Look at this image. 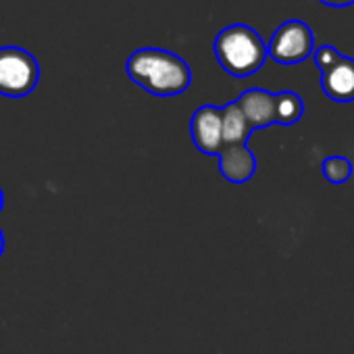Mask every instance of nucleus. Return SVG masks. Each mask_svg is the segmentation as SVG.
<instances>
[{
  "mask_svg": "<svg viewBox=\"0 0 354 354\" xmlns=\"http://www.w3.org/2000/svg\"><path fill=\"white\" fill-rule=\"evenodd\" d=\"M125 71L136 86L154 96H177L192 84L188 63L162 48H140L131 53Z\"/></svg>",
  "mask_w": 354,
  "mask_h": 354,
  "instance_id": "1",
  "label": "nucleus"
},
{
  "mask_svg": "<svg viewBox=\"0 0 354 354\" xmlns=\"http://www.w3.org/2000/svg\"><path fill=\"white\" fill-rule=\"evenodd\" d=\"M213 50L219 65L234 77H248L267 61V44L244 24L223 28L215 38Z\"/></svg>",
  "mask_w": 354,
  "mask_h": 354,
  "instance_id": "2",
  "label": "nucleus"
},
{
  "mask_svg": "<svg viewBox=\"0 0 354 354\" xmlns=\"http://www.w3.org/2000/svg\"><path fill=\"white\" fill-rule=\"evenodd\" d=\"M40 80L38 61L24 48H0V94L9 98L28 96Z\"/></svg>",
  "mask_w": 354,
  "mask_h": 354,
  "instance_id": "3",
  "label": "nucleus"
},
{
  "mask_svg": "<svg viewBox=\"0 0 354 354\" xmlns=\"http://www.w3.org/2000/svg\"><path fill=\"white\" fill-rule=\"evenodd\" d=\"M313 50H315V34L300 19L283 21L273 32L267 44V57H271L279 65H298L306 61L313 55Z\"/></svg>",
  "mask_w": 354,
  "mask_h": 354,
  "instance_id": "4",
  "label": "nucleus"
},
{
  "mask_svg": "<svg viewBox=\"0 0 354 354\" xmlns=\"http://www.w3.org/2000/svg\"><path fill=\"white\" fill-rule=\"evenodd\" d=\"M190 131L196 148L203 154L219 156L223 148V133H221V109L213 104H205L196 109L190 121Z\"/></svg>",
  "mask_w": 354,
  "mask_h": 354,
  "instance_id": "5",
  "label": "nucleus"
},
{
  "mask_svg": "<svg viewBox=\"0 0 354 354\" xmlns=\"http://www.w3.org/2000/svg\"><path fill=\"white\" fill-rule=\"evenodd\" d=\"M321 88L333 102L354 100V59L339 57L329 69L321 71Z\"/></svg>",
  "mask_w": 354,
  "mask_h": 354,
  "instance_id": "6",
  "label": "nucleus"
},
{
  "mask_svg": "<svg viewBox=\"0 0 354 354\" xmlns=\"http://www.w3.org/2000/svg\"><path fill=\"white\" fill-rule=\"evenodd\" d=\"M236 104L246 117L250 129H261V127H269L275 123V94L267 90L250 88L240 94Z\"/></svg>",
  "mask_w": 354,
  "mask_h": 354,
  "instance_id": "7",
  "label": "nucleus"
},
{
  "mask_svg": "<svg viewBox=\"0 0 354 354\" xmlns=\"http://www.w3.org/2000/svg\"><path fill=\"white\" fill-rule=\"evenodd\" d=\"M219 171L232 184H244L257 171V158L248 150L246 144L242 146H223L219 152Z\"/></svg>",
  "mask_w": 354,
  "mask_h": 354,
  "instance_id": "8",
  "label": "nucleus"
},
{
  "mask_svg": "<svg viewBox=\"0 0 354 354\" xmlns=\"http://www.w3.org/2000/svg\"><path fill=\"white\" fill-rule=\"evenodd\" d=\"M250 125L246 117L242 115L240 106L236 102H230L221 109V133H223V146H242L246 144L250 136Z\"/></svg>",
  "mask_w": 354,
  "mask_h": 354,
  "instance_id": "9",
  "label": "nucleus"
},
{
  "mask_svg": "<svg viewBox=\"0 0 354 354\" xmlns=\"http://www.w3.org/2000/svg\"><path fill=\"white\" fill-rule=\"evenodd\" d=\"M304 113L302 98L296 92H279L275 94V123L294 125Z\"/></svg>",
  "mask_w": 354,
  "mask_h": 354,
  "instance_id": "10",
  "label": "nucleus"
},
{
  "mask_svg": "<svg viewBox=\"0 0 354 354\" xmlns=\"http://www.w3.org/2000/svg\"><path fill=\"white\" fill-rule=\"evenodd\" d=\"M323 177L331 184H344L352 175V162L346 156H327L321 162Z\"/></svg>",
  "mask_w": 354,
  "mask_h": 354,
  "instance_id": "11",
  "label": "nucleus"
},
{
  "mask_svg": "<svg viewBox=\"0 0 354 354\" xmlns=\"http://www.w3.org/2000/svg\"><path fill=\"white\" fill-rule=\"evenodd\" d=\"M339 57H342V55H339L333 46H321V48H317V50H315V55H313L315 65L319 67V71L329 69V67H331Z\"/></svg>",
  "mask_w": 354,
  "mask_h": 354,
  "instance_id": "12",
  "label": "nucleus"
},
{
  "mask_svg": "<svg viewBox=\"0 0 354 354\" xmlns=\"http://www.w3.org/2000/svg\"><path fill=\"white\" fill-rule=\"evenodd\" d=\"M325 7H333V9H344V7H350L354 5V0H321Z\"/></svg>",
  "mask_w": 354,
  "mask_h": 354,
  "instance_id": "13",
  "label": "nucleus"
},
{
  "mask_svg": "<svg viewBox=\"0 0 354 354\" xmlns=\"http://www.w3.org/2000/svg\"><path fill=\"white\" fill-rule=\"evenodd\" d=\"M5 252V236H3V230H0V254Z\"/></svg>",
  "mask_w": 354,
  "mask_h": 354,
  "instance_id": "14",
  "label": "nucleus"
},
{
  "mask_svg": "<svg viewBox=\"0 0 354 354\" xmlns=\"http://www.w3.org/2000/svg\"><path fill=\"white\" fill-rule=\"evenodd\" d=\"M3 205H5V194H3V190H0V211H3Z\"/></svg>",
  "mask_w": 354,
  "mask_h": 354,
  "instance_id": "15",
  "label": "nucleus"
}]
</instances>
